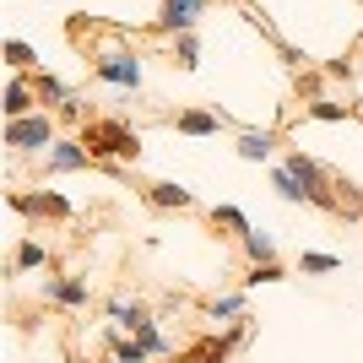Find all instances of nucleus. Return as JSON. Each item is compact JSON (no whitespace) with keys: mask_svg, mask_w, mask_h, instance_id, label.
<instances>
[{"mask_svg":"<svg viewBox=\"0 0 363 363\" xmlns=\"http://www.w3.org/2000/svg\"><path fill=\"white\" fill-rule=\"evenodd\" d=\"M87 147L82 141H55V152H49V168H60V174H71V168H87Z\"/></svg>","mask_w":363,"mask_h":363,"instance_id":"obj_9","label":"nucleus"},{"mask_svg":"<svg viewBox=\"0 0 363 363\" xmlns=\"http://www.w3.org/2000/svg\"><path fill=\"white\" fill-rule=\"evenodd\" d=\"M206 315L212 320H228V315H244V298L233 293V298H217V303H206Z\"/></svg>","mask_w":363,"mask_h":363,"instance_id":"obj_20","label":"nucleus"},{"mask_svg":"<svg viewBox=\"0 0 363 363\" xmlns=\"http://www.w3.org/2000/svg\"><path fill=\"white\" fill-rule=\"evenodd\" d=\"M44 298L60 303V309H87V282H76V277H44Z\"/></svg>","mask_w":363,"mask_h":363,"instance_id":"obj_5","label":"nucleus"},{"mask_svg":"<svg viewBox=\"0 0 363 363\" xmlns=\"http://www.w3.org/2000/svg\"><path fill=\"white\" fill-rule=\"evenodd\" d=\"M196 16H201V0H163V16H157V28L163 33H190L196 28Z\"/></svg>","mask_w":363,"mask_h":363,"instance_id":"obj_7","label":"nucleus"},{"mask_svg":"<svg viewBox=\"0 0 363 363\" xmlns=\"http://www.w3.org/2000/svg\"><path fill=\"white\" fill-rule=\"evenodd\" d=\"M277 196H282V201H303V184L298 179H293V174H288V168H277Z\"/></svg>","mask_w":363,"mask_h":363,"instance_id":"obj_19","label":"nucleus"},{"mask_svg":"<svg viewBox=\"0 0 363 363\" xmlns=\"http://www.w3.org/2000/svg\"><path fill=\"white\" fill-rule=\"evenodd\" d=\"M168 363H206V358H201V347H190V352H174Z\"/></svg>","mask_w":363,"mask_h":363,"instance_id":"obj_24","label":"nucleus"},{"mask_svg":"<svg viewBox=\"0 0 363 363\" xmlns=\"http://www.w3.org/2000/svg\"><path fill=\"white\" fill-rule=\"evenodd\" d=\"M33 82H22V76H16L11 87H6V120H28V108H33Z\"/></svg>","mask_w":363,"mask_h":363,"instance_id":"obj_10","label":"nucleus"},{"mask_svg":"<svg viewBox=\"0 0 363 363\" xmlns=\"http://www.w3.org/2000/svg\"><path fill=\"white\" fill-rule=\"evenodd\" d=\"M6 147L16 152H38V147H55V125L44 114H28V120H11L6 125Z\"/></svg>","mask_w":363,"mask_h":363,"instance_id":"obj_2","label":"nucleus"},{"mask_svg":"<svg viewBox=\"0 0 363 363\" xmlns=\"http://www.w3.org/2000/svg\"><path fill=\"white\" fill-rule=\"evenodd\" d=\"M114 358H120V363H147L152 352H147L141 336H136V342H130V336H114Z\"/></svg>","mask_w":363,"mask_h":363,"instance_id":"obj_17","label":"nucleus"},{"mask_svg":"<svg viewBox=\"0 0 363 363\" xmlns=\"http://www.w3.org/2000/svg\"><path fill=\"white\" fill-rule=\"evenodd\" d=\"M212 228H228V233H233V239H250V233H255V228H250V217L239 212V206H212Z\"/></svg>","mask_w":363,"mask_h":363,"instance_id":"obj_11","label":"nucleus"},{"mask_svg":"<svg viewBox=\"0 0 363 363\" xmlns=\"http://www.w3.org/2000/svg\"><path fill=\"white\" fill-rule=\"evenodd\" d=\"M223 114H212V108H190V114H179V120H174V130H184V136H217V130H223Z\"/></svg>","mask_w":363,"mask_h":363,"instance_id":"obj_8","label":"nucleus"},{"mask_svg":"<svg viewBox=\"0 0 363 363\" xmlns=\"http://www.w3.org/2000/svg\"><path fill=\"white\" fill-rule=\"evenodd\" d=\"M6 60H11L16 71H28V65H33V49L22 44V38H11V44H6Z\"/></svg>","mask_w":363,"mask_h":363,"instance_id":"obj_21","label":"nucleus"},{"mask_svg":"<svg viewBox=\"0 0 363 363\" xmlns=\"http://www.w3.org/2000/svg\"><path fill=\"white\" fill-rule=\"evenodd\" d=\"M244 255H250V266H255V260H277L272 233H250V239H244Z\"/></svg>","mask_w":363,"mask_h":363,"instance_id":"obj_18","label":"nucleus"},{"mask_svg":"<svg viewBox=\"0 0 363 363\" xmlns=\"http://www.w3.org/2000/svg\"><path fill=\"white\" fill-rule=\"evenodd\" d=\"M11 266H16V272H38V266H49V250H44L38 239H22V244H16V260H11Z\"/></svg>","mask_w":363,"mask_h":363,"instance_id":"obj_12","label":"nucleus"},{"mask_svg":"<svg viewBox=\"0 0 363 363\" xmlns=\"http://www.w3.org/2000/svg\"><path fill=\"white\" fill-rule=\"evenodd\" d=\"M147 206H157V212H190L196 196H190L184 184H174V179H157V184H147Z\"/></svg>","mask_w":363,"mask_h":363,"instance_id":"obj_4","label":"nucleus"},{"mask_svg":"<svg viewBox=\"0 0 363 363\" xmlns=\"http://www.w3.org/2000/svg\"><path fill=\"white\" fill-rule=\"evenodd\" d=\"M16 212H28V217H55V223H65L71 217V201L55 196V190H38V196H11Z\"/></svg>","mask_w":363,"mask_h":363,"instance_id":"obj_3","label":"nucleus"},{"mask_svg":"<svg viewBox=\"0 0 363 363\" xmlns=\"http://www.w3.org/2000/svg\"><path fill=\"white\" fill-rule=\"evenodd\" d=\"M108 315H114V325L130 331V336L152 331V315H147V303H141V298H114V303H108Z\"/></svg>","mask_w":363,"mask_h":363,"instance_id":"obj_6","label":"nucleus"},{"mask_svg":"<svg viewBox=\"0 0 363 363\" xmlns=\"http://www.w3.org/2000/svg\"><path fill=\"white\" fill-rule=\"evenodd\" d=\"M82 147H87V157H130V163L141 157V136L120 120H87Z\"/></svg>","mask_w":363,"mask_h":363,"instance_id":"obj_1","label":"nucleus"},{"mask_svg":"<svg viewBox=\"0 0 363 363\" xmlns=\"http://www.w3.org/2000/svg\"><path fill=\"white\" fill-rule=\"evenodd\" d=\"M104 363H120V358H114V352H108V358H104Z\"/></svg>","mask_w":363,"mask_h":363,"instance_id":"obj_25","label":"nucleus"},{"mask_svg":"<svg viewBox=\"0 0 363 363\" xmlns=\"http://www.w3.org/2000/svg\"><path fill=\"white\" fill-rule=\"evenodd\" d=\"M282 260H255V266H250V272H244V282H250V288H260V282H282Z\"/></svg>","mask_w":363,"mask_h":363,"instance_id":"obj_16","label":"nucleus"},{"mask_svg":"<svg viewBox=\"0 0 363 363\" xmlns=\"http://www.w3.org/2000/svg\"><path fill=\"white\" fill-rule=\"evenodd\" d=\"M179 65H184V71L196 65V38H190V33H184V38H179Z\"/></svg>","mask_w":363,"mask_h":363,"instance_id":"obj_23","label":"nucleus"},{"mask_svg":"<svg viewBox=\"0 0 363 363\" xmlns=\"http://www.w3.org/2000/svg\"><path fill=\"white\" fill-rule=\"evenodd\" d=\"M98 76H108V82H130V87H136V60L108 55V60H98Z\"/></svg>","mask_w":363,"mask_h":363,"instance_id":"obj_14","label":"nucleus"},{"mask_svg":"<svg viewBox=\"0 0 363 363\" xmlns=\"http://www.w3.org/2000/svg\"><path fill=\"white\" fill-rule=\"evenodd\" d=\"M298 272H315V277L342 272V255H320V250H303V255H298Z\"/></svg>","mask_w":363,"mask_h":363,"instance_id":"obj_15","label":"nucleus"},{"mask_svg":"<svg viewBox=\"0 0 363 363\" xmlns=\"http://www.w3.org/2000/svg\"><path fill=\"white\" fill-rule=\"evenodd\" d=\"M309 114H315V120H347V108H342V104H325V98L309 104Z\"/></svg>","mask_w":363,"mask_h":363,"instance_id":"obj_22","label":"nucleus"},{"mask_svg":"<svg viewBox=\"0 0 363 363\" xmlns=\"http://www.w3.org/2000/svg\"><path fill=\"white\" fill-rule=\"evenodd\" d=\"M272 147H277L272 130H244V136H239V157H250V163H255V157H266Z\"/></svg>","mask_w":363,"mask_h":363,"instance_id":"obj_13","label":"nucleus"}]
</instances>
